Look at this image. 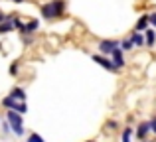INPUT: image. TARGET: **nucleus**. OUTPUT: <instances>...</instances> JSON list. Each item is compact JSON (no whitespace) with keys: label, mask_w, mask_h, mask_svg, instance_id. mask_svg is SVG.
<instances>
[{"label":"nucleus","mask_w":156,"mask_h":142,"mask_svg":"<svg viewBox=\"0 0 156 142\" xmlns=\"http://www.w3.org/2000/svg\"><path fill=\"white\" fill-rule=\"evenodd\" d=\"M12 18H14V14H4V12L0 10V24L6 22V20H8V22H12Z\"/></svg>","instance_id":"19"},{"label":"nucleus","mask_w":156,"mask_h":142,"mask_svg":"<svg viewBox=\"0 0 156 142\" xmlns=\"http://www.w3.org/2000/svg\"><path fill=\"white\" fill-rule=\"evenodd\" d=\"M148 24L156 30V12H150V14H148Z\"/></svg>","instance_id":"20"},{"label":"nucleus","mask_w":156,"mask_h":142,"mask_svg":"<svg viewBox=\"0 0 156 142\" xmlns=\"http://www.w3.org/2000/svg\"><path fill=\"white\" fill-rule=\"evenodd\" d=\"M148 132H150L148 123H140V124H138V128H136V138L138 140H144L146 136H148Z\"/></svg>","instance_id":"11"},{"label":"nucleus","mask_w":156,"mask_h":142,"mask_svg":"<svg viewBox=\"0 0 156 142\" xmlns=\"http://www.w3.org/2000/svg\"><path fill=\"white\" fill-rule=\"evenodd\" d=\"M38 28H40V20H30V22L24 24V28H22L20 34L22 36H32L34 32H38Z\"/></svg>","instance_id":"7"},{"label":"nucleus","mask_w":156,"mask_h":142,"mask_svg":"<svg viewBox=\"0 0 156 142\" xmlns=\"http://www.w3.org/2000/svg\"><path fill=\"white\" fill-rule=\"evenodd\" d=\"M12 24H14V30L22 32V28H24V22L18 18V14H14V18H12Z\"/></svg>","instance_id":"16"},{"label":"nucleus","mask_w":156,"mask_h":142,"mask_svg":"<svg viewBox=\"0 0 156 142\" xmlns=\"http://www.w3.org/2000/svg\"><path fill=\"white\" fill-rule=\"evenodd\" d=\"M6 119H8V124H10V130L14 132L16 136H24L26 128H24V120H22V115L16 111H6Z\"/></svg>","instance_id":"2"},{"label":"nucleus","mask_w":156,"mask_h":142,"mask_svg":"<svg viewBox=\"0 0 156 142\" xmlns=\"http://www.w3.org/2000/svg\"><path fill=\"white\" fill-rule=\"evenodd\" d=\"M8 73H10L12 77H16V75L20 73V63H18V61H12L10 67H8Z\"/></svg>","instance_id":"15"},{"label":"nucleus","mask_w":156,"mask_h":142,"mask_svg":"<svg viewBox=\"0 0 156 142\" xmlns=\"http://www.w3.org/2000/svg\"><path fill=\"white\" fill-rule=\"evenodd\" d=\"M97 47H99V54L101 55H111V54H113V50L121 47V42H117V40H101Z\"/></svg>","instance_id":"4"},{"label":"nucleus","mask_w":156,"mask_h":142,"mask_svg":"<svg viewBox=\"0 0 156 142\" xmlns=\"http://www.w3.org/2000/svg\"><path fill=\"white\" fill-rule=\"evenodd\" d=\"M148 26H150V24H148V14H142L140 18H138L136 26H134V32H144Z\"/></svg>","instance_id":"12"},{"label":"nucleus","mask_w":156,"mask_h":142,"mask_svg":"<svg viewBox=\"0 0 156 142\" xmlns=\"http://www.w3.org/2000/svg\"><path fill=\"white\" fill-rule=\"evenodd\" d=\"M111 59H113V63H115V67H117V69H122V67H125V51L121 50V47H117V50H113V54L109 55Z\"/></svg>","instance_id":"6"},{"label":"nucleus","mask_w":156,"mask_h":142,"mask_svg":"<svg viewBox=\"0 0 156 142\" xmlns=\"http://www.w3.org/2000/svg\"><path fill=\"white\" fill-rule=\"evenodd\" d=\"M10 97H12L14 101H20V103H26V99H28L26 91H24L22 87H12V89H10Z\"/></svg>","instance_id":"8"},{"label":"nucleus","mask_w":156,"mask_h":142,"mask_svg":"<svg viewBox=\"0 0 156 142\" xmlns=\"http://www.w3.org/2000/svg\"><path fill=\"white\" fill-rule=\"evenodd\" d=\"M130 136H133V128L126 126L125 130H122V142H130Z\"/></svg>","instance_id":"18"},{"label":"nucleus","mask_w":156,"mask_h":142,"mask_svg":"<svg viewBox=\"0 0 156 142\" xmlns=\"http://www.w3.org/2000/svg\"><path fill=\"white\" fill-rule=\"evenodd\" d=\"M26 142H46V140H44L38 132H32V134H28V140Z\"/></svg>","instance_id":"17"},{"label":"nucleus","mask_w":156,"mask_h":142,"mask_svg":"<svg viewBox=\"0 0 156 142\" xmlns=\"http://www.w3.org/2000/svg\"><path fill=\"white\" fill-rule=\"evenodd\" d=\"M109 130H115V128H119V123L117 120H107V124H105Z\"/></svg>","instance_id":"21"},{"label":"nucleus","mask_w":156,"mask_h":142,"mask_svg":"<svg viewBox=\"0 0 156 142\" xmlns=\"http://www.w3.org/2000/svg\"><path fill=\"white\" fill-rule=\"evenodd\" d=\"M65 8H67L65 0H50V2L42 4V16L46 20H55L65 14Z\"/></svg>","instance_id":"1"},{"label":"nucleus","mask_w":156,"mask_h":142,"mask_svg":"<svg viewBox=\"0 0 156 142\" xmlns=\"http://www.w3.org/2000/svg\"><path fill=\"white\" fill-rule=\"evenodd\" d=\"M91 59L95 63H99L103 69H107V71H119L117 67H115V63H113V59L109 57V55H101V54H93L91 55Z\"/></svg>","instance_id":"5"},{"label":"nucleus","mask_w":156,"mask_h":142,"mask_svg":"<svg viewBox=\"0 0 156 142\" xmlns=\"http://www.w3.org/2000/svg\"><path fill=\"white\" fill-rule=\"evenodd\" d=\"M121 50H122V51H133V50H134L133 40H130V38H125V40L121 42Z\"/></svg>","instance_id":"14"},{"label":"nucleus","mask_w":156,"mask_h":142,"mask_svg":"<svg viewBox=\"0 0 156 142\" xmlns=\"http://www.w3.org/2000/svg\"><path fill=\"white\" fill-rule=\"evenodd\" d=\"M0 103H2V107H6L8 111H16V113H20V115H26V113H28V105L26 103H20V101H14L10 95L4 97Z\"/></svg>","instance_id":"3"},{"label":"nucleus","mask_w":156,"mask_h":142,"mask_svg":"<svg viewBox=\"0 0 156 142\" xmlns=\"http://www.w3.org/2000/svg\"><path fill=\"white\" fill-rule=\"evenodd\" d=\"M142 34H144V46L146 47H152L154 43H156V32L152 30V28H146Z\"/></svg>","instance_id":"9"},{"label":"nucleus","mask_w":156,"mask_h":142,"mask_svg":"<svg viewBox=\"0 0 156 142\" xmlns=\"http://www.w3.org/2000/svg\"><path fill=\"white\" fill-rule=\"evenodd\" d=\"M85 142H95V140H85Z\"/></svg>","instance_id":"25"},{"label":"nucleus","mask_w":156,"mask_h":142,"mask_svg":"<svg viewBox=\"0 0 156 142\" xmlns=\"http://www.w3.org/2000/svg\"><path fill=\"white\" fill-rule=\"evenodd\" d=\"M129 38L133 40L134 47H144V34H142V32H130Z\"/></svg>","instance_id":"10"},{"label":"nucleus","mask_w":156,"mask_h":142,"mask_svg":"<svg viewBox=\"0 0 156 142\" xmlns=\"http://www.w3.org/2000/svg\"><path fill=\"white\" fill-rule=\"evenodd\" d=\"M148 126H150V132H154V134H156V115L148 120Z\"/></svg>","instance_id":"22"},{"label":"nucleus","mask_w":156,"mask_h":142,"mask_svg":"<svg viewBox=\"0 0 156 142\" xmlns=\"http://www.w3.org/2000/svg\"><path fill=\"white\" fill-rule=\"evenodd\" d=\"M8 2H14V4H22L24 0H8Z\"/></svg>","instance_id":"24"},{"label":"nucleus","mask_w":156,"mask_h":142,"mask_svg":"<svg viewBox=\"0 0 156 142\" xmlns=\"http://www.w3.org/2000/svg\"><path fill=\"white\" fill-rule=\"evenodd\" d=\"M10 32H14V24L12 22H2L0 24V36H6V34H10Z\"/></svg>","instance_id":"13"},{"label":"nucleus","mask_w":156,"mask_h":142,"mask_svg":"<svg viewBox=\"0 0 156 142\" xmlns=\"http://www.w3.org/2000/svg\"><path fill=\"white\" fill-rule=\"evenodd\" d=\"M22 42H24V46H32V43H34V38H32V36H22Z\"/></svg>","instance_id":"23"}]
</instances>
